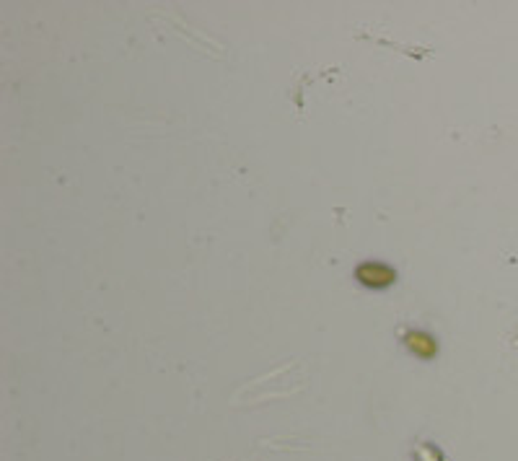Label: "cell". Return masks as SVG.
Listing matches in <instances>:
<instances>
[{
    "label": "cell",
    "instance_id": "obj_2",
    "mask_svg": "<svg viewBox=\"0 0 518 461\" xmlns=\"http://www.w3.org/2000/svg\"><path fill=\"white\" fill-rule=\"evenodd\" d=\"M407 345H410V350L417 353L420 358H433V355L438 353L436 340H433L430 334H423V332H412V334H407Z\"/></svg>",
    "mask_w": 518,
    "mask_h": 461
},
{
    "label": "cell",
    "instance_id": "obj_1",
    "mask_svg": "<svg viewBox=\"0 0 518 461\" xmlns=\"http://www.w3.org/2000/svg\"><path fill=\"white\" fill-rule=\"evenodd\" d=\"M355 277L368 288H386V285L394 283L397 272L386 264H381V262H365L355 270Z\"/></svg>",
    "mask_w": 518,
    "mask_h": 461
}]
</instances>
